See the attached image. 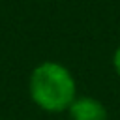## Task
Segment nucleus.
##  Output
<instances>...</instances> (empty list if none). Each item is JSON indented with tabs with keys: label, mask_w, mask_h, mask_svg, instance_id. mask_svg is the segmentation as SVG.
I'll use <instances>...</instances> for the list:
<instances>
[{
	"label": "nucleus",
	"mask_w": 120,
	"mask_h": 120,
	"mask_svg": "<svg viewBox=\"0 0 120 120\" xmlns=\"http://www.w3.org/2000/svg\"><path fill=\"white\" fill-rule=\"evenodd\" d=\"M112 68H114L116 75L120 77V45L116 47V51H114V54H112Z\"/></svg>",
	"instance_id": "3"
},
{
	"label": "nucleus",
	"mask_w": 120,
	"mask_h": 120,
	"mask_svg": "<svg viewBox=\"0 0 120 120\" xmlns=\"http://www.w3.org/2000/svg\"><path fill=\"white\" fill-rule=\"evenodd\" d=\"M68 112H69V120H109V112L105 105L90 96L75 98Z\"/></svg>",
	"instance_id": "2"
},
{
	"label": "nucleus",
	"mask_w": 120,
	"mask_h": 120,
	"mask_svg": "<svg viewBox=\"0 0 120 120\" xmlns=\"http://www.w3.org/2000/svg\"><path fill=\"white\" fill-rule=\"evenodd\" d=\"M28 90L32 101L47 112L68 111L77 98L75 77L64 64L54 60H45L32 69Z\"/></svg>",
	"instance_id": "1"
}]
</instances>
